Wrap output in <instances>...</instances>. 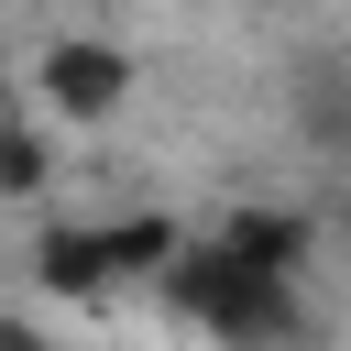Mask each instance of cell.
Returning <instances> with one entry per match:
<instances>
[{"label":"cell","instance_id":"obj_1","mask_svg":"<svg viewBox=\"0 0 351 351\" xmlns=\"http://www.w3.org/2000/svg\"><path fill=\"white\" fill-rule=\"evenodd\" d=\"M154 296L186 329H208L219 351H296L307 340V274H263L230 241H176V263L154 274Z\"/></svg>","mask_w":351,"mask_h":351},{"label":"cell","instance_id":"obj_2","mask_svg":"<svg viewBox=\"0 0 351 351\" xmlns=\"http://www.w3.org/2000/svg\"><path fill=\"white\" fill-rule=\"evenodd\" d=\"M33 99H44L66 132H99V121L132 110V55H121L110 33H55V44L33 55Z\"/></svg>","mask_w":351,"mask_h":351},{"label":"cell","instance_id":"obj_3","mask_svg":"<svg viewBox=\"0 0 351 351\" xmlns=\"http://www.w3.org/2000/svg\"><path fill=\"white\" fill-rule=\"evenodd\" d=\"M33 285L44 296H66V307H99L121 274H110V241H99V219H44L33 230Z\"/></svg>","mask_w":351,"mask_h":351},{"label":"cell","instance_id":"obj_4","mask_svg":"<svg viewBox=\"0 0 351 351\" xmlns=\"http://www.w3.org/2000/svg\"><path fill=\"white\" fill-rule=\"evenodd\" d=\"M208 241H230V252L263 263V274H307V263H318V219H307V208H263V197H241Z\"/></svg>","mask_w":351,"mask_h":351},{"label":"cell","instance_id":"obj_5","mask_svg":"<svg viewBox=\"0 0 351 351\" xmlns=\"http://www.w3.org/2000/svg\"><path fill=\"white\" fill-rule=\"evenodd\" d=\"M99 241H110V274H121V285H154L186 230H176L165 208H121V219H99Z\"/></svg>","mask_w":351,"mask_h":351},{"label":"cell","instance_id":"obj_6","mask_svg":"<svg viewBox=\"0 0 351 351\" xmlns=\"http://www.w3.org/2000/svg\"><path fill=\"white\" fill-rule=\"evenodd\" d=\"M44 186H55V132L0 110V197H44Z\"/></svg>","mask_w":351,"mask_h":351},{"label":"cell","instance_id":"obj_7","mask_svg":"<svg viewBox=\"0 0 351 351\" xmlns=\"http://www.w3.org/2000/svg\"><path fill=\"white\" fill-rule=\"evenodd\" d=\"M0 351H55V340H44L33 318H0Z\"/></svg>","mask_w":351,"mask_h":351},{"label":"cell","instance_id":"obj_8","mask_svg":"<svg viewBox=\"0 0 351 351\" xmlns=\"http://www.w3.org/2000/svg\"><path fill=\"white\" fill-rule=\"evenodd\" d=\"M0 110H11V88H0Z\"/></svg>","mask_w":351,"mask_h":351}]
</instances>
